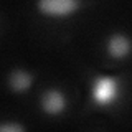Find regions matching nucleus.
Returning <instances> with one entry per match:
<instances>
[{
  "label": "nucleus",
  "mask_w": 132,
  "mask_h": 132,
  "mask_svg": "<svg viewBox=\"0 0 132 132\" xmlns=\"http://www.w3.org/2000/svg\"><path fill=\"white\" fill-rule=\"evenodd\" d=\"M79 7L78 0H38V8L46 16H68Z\"/></svg>",
  "instance_id": "f257e3e1"
},
{
  "label": "nucleus",
  "mask_w": 132,
  "mask_h": 132,
  "mask_svg": "<svg viewBox=\"0 0 132 132\" xmlns=\"http://www.w3.org/2000/svg\"><path fill=\"white\" fill-rule=\"evenodd\" d=\"M119 84L114 78H97L93 86V97L97 104H109L117 97Z\"/></svg>",
  "instance_id": "f03ea898"
},
{
  "label": "nucleus",
  "mask_w": 132,
  "mask_h": 132,
  "mask_svg": "<svg viewBox=\"0 0 132 132\" xmlns=\"http://www.w3.org/2000/svg\"><path fill=\"white\" fill-rule=\"evenodd\" d=\"M41 106L48 114H60L66 107V99L60 91L50 89L41 96Z\"/></svg>",
  "instance_id": "7ed1b4c3"
},
{
  "label": "nucleus",
  "mask_w": 132,
  "mask_h": 132,
  "mask_svg": "<svg viewBox=\"0 0 132 132\" xmlns=\"http://www.w3.org/2000/svg\"><path fill=\"white\" fill-rule=\"evenodd\" d=\"M107 51L112 58H124L129 55L130 51V41L124 35H114L111 36L109 45H107Z\"/></svg>",
  "instance_id": "20e7f679"
},
{
  "label": "nucleus",
  "mask_w": 132,
  "mask_h": 132,
  "mask_svg": "<svg viewBox=\"0 0 132 132\" xmlns=\"http://www.w3.org/2000/svg\"><path fill=\"white\" fill-rule=\"evenodd\" d=\"M8 84L10 88L15 91V93H22V91H27L31 84V74L27 71H22V69H16L10 74V79H8Z\"/></svg>",
  "instance_id": "39448f33"
},
{
  "label": "nucleus",
  "mask_w": 132,
  "mask_h": 132,
  "mask_svg": "<svg viewBox=\"0 0 132 132\" xmlns=\"http://www.w3.org/2000/svg\"><path fill=\"white\" fill-rule=\"evenodd\" d=\"M23 127L18 124H0V132H22Z\"/></svg>",
  "instance_id": "423d86ee"
}]
</instances>
